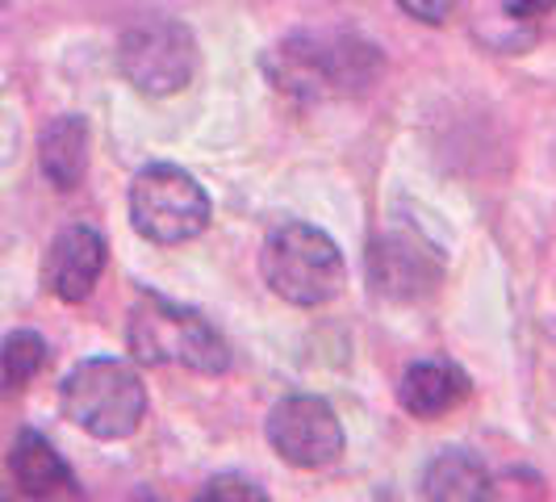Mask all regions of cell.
Masks as SVG:
<instances>
[{"mask_svg":"<svg viewBox=\"0 0 556 502\" xmlns=\"http://www.w3.org/2000/svg\"><path fill=\"white\" fill-rule=\"evenodd\" d=\"M264 72L298 101L352 97L381 76V55L356 34H289L264 55Z\"/></svg>","mask_w":556,"mask_h":502,"instance_id":"1","label":"cell"},{"mask_svg":"<svg viewBox=\"0 0 556 502\" xmlns=\"http://www.w3.org/2000/svg\"><path fill=\"white\" fill-rule=\"evenodd\" d=\"M130 352L139 364H180L201 377H218L230 368V348L218 327L197 310L172 306L167 298L142 293L130 310Z\"/></svg>","mask_w":556,"mask_h":502,"instance_id":"2","label":"cell"},{"mask_svg":"<svg viewBox=\"0 0 556 502\" xmlns=\"http://www.w3.org/2000/svg\"><path fill=\"white\" fill-rule=\"evenodd\" d=\"M260 273L264 285L289 306H327L339 298L348 268H343V251L334 248L327 230L309 223H285L264 239L260 255Z\"/></svg>","mask_w":556,"mask_h":502,"instance_id":"3","label":"cell"},{"mask_svg":"<svg viewBox=\"0 0 556 502\" xmlns=\"http://www.w3.org/2000/svg\"><path fill=\"white\" fill-rule=\"evenodd\" d=\"M63 415L97 440H126L147 415V386L135 364L92 356L63 377Z\"/></svg>","mask_w":556,"mask_h":502,"instance_id":"4","label":"cell"},{"mask_svg":"<svg viewBox=\"0 0 556 502\" xmlns=\"http://www.w3.org/2000/svg\"><path fill=\"white\" fill-rule=\"evenodd\" d=\"M130 223L147 243H189L210 226V197L185 167L151 164L130 185Z\"/></svg>","mask_w":556,"mask_h":502,"instance_id":"5","label":"cell"},{"mask_svg":"<svg viewBox=\"0 0 556 502\" xmlns=\"http://www.w3.org/2000/svg\"><path fill=\"white\" fill-rule=\"evenodd\" d=\"M117 67L142 97H172L197 72V38L172 17H147L117 42Z\"/></svg>","mask_w":556,"mask_h":502,"instance_id":"6","label":"cell"},{"mask_svg":"<svg viewBox=\"0 0 556 502\" xmlns=\"http://www.w3.org/2000/svg\"><path fill=\"white\" fill-rule=\"evenodd\" d=\"M268 444L280 461L298 469H327L343 452V423L331 402L314 393H293L268 415Z\"/></svg>","mask_w":556,"mask_h":502,"instance_id":"7","label":"cell"},{"mask_svg":"<svg viewBox=\"0 0 556 502\" xmlns=\"http://www.w3.org/2000/svg\"><path fill=\"white\" fill-rule=\"evenodd\" d=\"M368 280L390 302L422 298L440 280V255L415 230H390L368 251Z\"/></svg>","mask_w":556,"mask_h":502,"instance_id":"8","label":"cell"},{"mask_svg":"<svg viewBox=\"0 0 556 502\" xmlns=\"http://www.w3.org/2000/svg\"><path fill=\"white\" fill-rule=\"evenodd\" d=\"M105 273V239L101 230L92 226H67L59 230L51 251H47V264H42V277H47V289L55 293L59 302H84L97 280Z\"/></svg>","mask_w":556,"mask_h":502,"instance_id":"9","label":"cell"},{"mask_svg":"<svg viewBox=\"0 0 556 502\" xmlns=\"http://www.w3.org/2000/svg\"><path fill=\"white\" fill-rule=\"evenodd\" d=\"M469 398V377L444 361H418L406 368L402 386H397V402L415 418H440L452 406H460Z\"/></svg>","mask_w":556,"mask_h":502,"instance_id":"10","label":"cell"},{"mask_svg":"<svg viewBox=\"0 0 556 502\" xmlns=\"http://www.w3.org/2000/svg\"><path fill=\"white\" fill-rule=\"evenodd\" d=\"M9 474L22 486L29 499H51L63 490H76V477L67 469V461L55 452V444L38 431H22L9 448Z\"/></svg>","mask_w":556,"mask_h":502,"instance_id":"11","label":"cell"},{"mask_svg":"<svg viewBox=\"0 0 556 502\" xmlns=\"http://www.w3.org/2000/svg\"><path fill=\"white\" fill-rule=\"evenodd\" d=\"M38 164H42V176L63 193L80 185L84 172H88V122L80 113H63L42 130Z\"/></svg>","mask_w":556,"mask_h":502,"instance_id":"12","label":"cell"},{"mask_svg":"<svg viewBox=\"0 0 556 502\" xmlns=\"http://www.w3.org/2000/svg\"><path fill=\"white\" fill-rule=\"evenodd\" d=\"M490 469L477 461L473 452H440L427 474H422V494L435 502H481L490 499Z\"/></svg>","mask_w":556,"mask_h":502,"instance_id":"13","label":"cell"},{"mask_svg":"<svg viewBox=\"0 0 556 502\" xmlns=\"http://www.w3.org/2000/svg\"><path fill=\"white\" fill-rule=\"evenodd\" d=\"M47 364V339L38 331H13L0 339V398L22 393Z\"/></svg>","mask_w":556,"mask_h":502,"instance_id":"14","label":"cell"},{"mask_svg":"<svg viewBox=\"0 0 556 502\" xmlns=\"http://www.w3.org/2000/svg\"><path fill=\"white\" fill-rule=\"evenodd\" d=\"M201 502H264L268 494L255 486V481H248V477H239V474H223V477H214L201 494H197Z\"/></svg>","mask_w":556,"mask_h":502,"instance_id":"15","label":"cell"},{"mask_svg":"<svg viewBox=\"0 0 556 502\" xmlns=\"http://www.w3.org/2000/svg\"><path fill=\"white\" fill-rule=\"evenodd\" d=\"M415 22H427V26H444L452 17V0H397Z\"/></svg>","mask_w":556,"mask_h":502,"instance_id":"16","label":"cell"},{"mask_svg":"<svg viewBox=\"0 0 556 502\" xmlns=\"http://www.w3.org/2000/svg\"><path fill=\"white\" fill-rule=\"evenodd\" d=\"M502 9L510 17H523V22H535V17H548L556 9V0H502Z\"/></svg>","mask_w":556,"mask_h":502,"instance_id":"17","label":"cell"}]
</instances>
